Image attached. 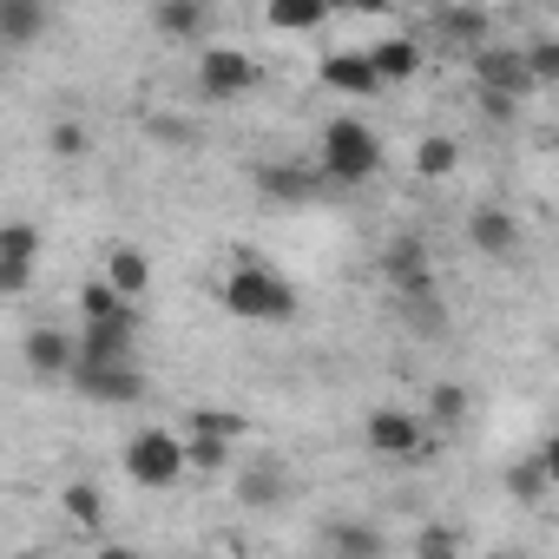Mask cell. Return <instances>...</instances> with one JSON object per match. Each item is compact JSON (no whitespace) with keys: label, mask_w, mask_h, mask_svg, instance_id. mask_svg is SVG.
Wrapping results in <instances>:
<instances>
[{"label":"cell","mask_w":559,"mask_h":559,"mask_svg":"<svg viewBox=\"0 0 559 559\" xmlns=\"http://www.w3.org/2000/svg\"><path fill=\"white\" fill-rule=\"evenodd\" d=\"M454 158H461V152H454V139H448V132H435V139H421V145H415V171H421V178H448V171H454Z\"/></svg>","instance_id":"d4e9b609"},{"label":"cell","mask_w":559,"mask_h":559,"mask_svg":"<svg viewBox=\"0 0 559 559\" xmlns=\"http://www.w3.org/2000/svg\"><path fill=\"white\" fill-rule=\"evenodd\" d=\"M257 86V60L243 47H204L198 53V93L204 99H243Z\"/></svg>","instance_id":"277c9868"},{"label":"cell","mask_w":559,"mask_h":559,"mask_svg":"<svg viewBox=\"0 0 559 559\" xmlns=\"http://www.w3.org/2000/svg\"><path fill=\"white\" fill-rule=\"evenodd\" d=\"M93 559H139V552H132V546H99Z\"/></svg>","instance_id":"e575fe53"},{"label":"cell","mask_w":559,"mask_h":559,"mask_svg":"<svg viewBox=\"0 0 559 559\" xmlns=\"http://www.w3.org/2000/svg\"><path fill=\"white\" fill-rule=\"evenodd\" d=\"M152 27L171 34V40H198V34H204V8H198V0H158V8H152Z\"/></svg>","instance_id":"d6986e66"},{"label":"cell","mask_w":559,"mask_h":559,"mask_svg":"<svg viewBox=\"0 0 559 559\" xmlns=\"http://www.w3.org/2000/svg\"><path fill=\"white\" fill-rule=\"evenodd\" d=\"M73 382L86 402H106V408H126L145 395V369L139 362H73Z\"/></svg>","instance_id":"5b68a950"},{"label":"cell","mask_w":559,"mask_h":559,"mask_svg":"<svg viewBox=\"0 0 559 559\" xmlns=\"http://www.w3.org/2000/svg\"><path fill=\"white\" fill-rule=\"evenodd\" d=\"M362 435H369L376 454H395V461H415L421 441H428V428H421L415 415H402V408H376V415L362 421Z\"/></svg>","instance_id":"ba28073f"},{"label":"cell","mask_w":559,"mask_h":559,"mask_svg":"<svg viewBox=\"0 0 559 559\" xmlns=\"http://www.w3.org/2000/svg\"><path fill=\"white\" fill-rule=\"evenodd\" d=\"M467 421V389L461 382H441L435 395H428V421L421 428H461Z\"/></svg>","instance_id":"cb8c5ba5"},{"label":"cell","mask_w":559,"mask_h":559,"mask_svg":"<svg viewBox=\"0 0 559 559\" xmlns=\"http://www.w3.org/2000/svg\"><path fill=\"white\" fill-rule=\"evenodd\" d=\"M330 552L336 559H382V533L369 520H336L330 526Z\"/></svg>","instance_id":"ac0fdd59"},{"label":"cell","mask_w":559,"mask_h":559,"mask_svg":"<svg viewBox=\"0 0 559 559\" xmlns=\"http://www.w3.org/2000/svg\"><path fill=\"white\" fill-rule=\"evenodd\" d=\"M40 257V230L34 224H0V263H27L34 270Z\"/></svg>","instance_id":"484cf974"},{"label":"cell","mask_w":559,"mask_h":559,"mask_svg":"<svg viewBox=\"0 0 559 559\" xmlns=\"http://www.w3.org/2000/svg\"><path fill=\"white\" fill-rule=\"evenodd\" d=\"M362 53H369V67H376V80H382V86L415 80V73H421V60H428L415 40H382V47H362Z\"/></svg>","instance_id":"9a60e30c"},{"label":"cell","mask_w":559,"mask_h":559,"mask_svg":"<svg viewBox=\"0 0 559 559\" xmlns=\"http://www.w3.org/2000/svg\"><path fill=\"white\" fill-rule=\"evenodd\" d=\"M474 73H480V93H500V99H513V106L533 93V80H526V67H520L513 47H480V53H474Z\"/></svg>","instance_id":"9c48e42d"},{"label":"cell","mask_w":559,"mask_h":559,"mask_svg":"<svg viewBox=\"0 0 559 559\" xmlns=\"http://www.w3.org/2000/svg\"><path fill=\"white\" fill-rule=\"evenodd\" d=\"M185 421H191V435H204V441H224V448L243 441V415H230V408H191Z\"/></svg>","instance_id":"603a6c76"},{"label":"cell","mask_w":559,"mask_h":559,"mask_svg":"<svg viewBox=\"0 0 559 559\" xmlns=\"http://www.w3.org/2000/svg\"><path fill=\"white\" fill-rule=\"evenodd\" d=\"M520 67H526L533 86H552V80H559V40H533V47L520 53Z\"/></svg>","instance_id":"4316f807"},{"label":"cell","mask_w":559,"mask_h":559,"mask_svg":"<svg viewBox=\"0 0 559 559\" xmlns=\"http://www.w3.org/2000/svg\"><path fill=\"white\" fill-rule=\"evenodd\" d=\"M224 310L243 317V323H290V317H297V290H290L270 263L237 257L230 276H224Z\"/></svg>","instance_id":"6da1fadb"},{"label":"cell","mask_w":559,"mask_h":559,"mask_svg":"<svg viewBox=\"0 0 559 559\" xmlns=\"http://www.w3.org/2000/svg\"><path fill=\"white\" fill-rule=\"evenodd\" d=\"M185 467L224 474V467H230V448H224V441H204V435H185Z\"/></svg>","instance_id":"f1b7e54d"},{"label":"cell","mask_w":559,"mask_h":559,"mask_svg":"<svg viewBox=\"0 0 559 559\" xmlns=\"http://www.w3.org/2000/svg\"><path fill=\"white\" fill-rule=\"evenodd\" d=\"M323 86H336V93H349V99H369V93H382V80H376V67H369V53H362V47L323 53Z\"/></svg>","instance_id":"7c38bea8"},{"label":"cell","mask_w":559,"mask_h":559,"mask_svg":"<svg viewBox=\"0 0 559 559\" xmlns=\"http://www.w3.org/2000/svg\"><path fill=\"white\" fill-rule=\"evenodd\" d=\"M480 112H487V119H513V99H500V93H480Z\"/></svg>","instance_id":"836d02e7"},{"label":"cell","mask_w":559,"mask_h":559,"mask_svg":"<svg viewBox=\"0 0 559 559\" xmlns=\"http://www.w3.org/2000/svg\"><path fill=\"white\" fill-rule=\"evenodd\" d=\"M435 27H441V34H448L454 47H474V53L487 47V14H480V8H448V14H441Z\"/></svg>","instance_id":"7402d4cb"},{"label":"cell","mask_w":559,"mask_h":559,"mask_svg":"<svg viewBox=\"0 0 559 559\" xmlns=\"http://www.w3.org/2000/svg\"><path fill=\"white\" fill-rule=\"evenodd\" d=\"M67 513H73L80 526H99V520H106V500H99V487L73 480V487H67Z\"/></svg>","instance_id":"4dcf8cb0"},{"label":"cell","mask_w":559,"mask_h":559,"mask_svg":"<svg viewBox=\"0 0 559 559\" xmlns=\"http://www.w3.org/2000/svg\"><path fill=\"white\" fill-rule=\"evenodd\" d=\"M284 493H290V480H284V467H276V461H257V467L237 474V500L243 507H276Z\"/></svg>","instance_id":"2e32d148"},{"label":"cell","mask_w":559,"mask_h":559,"mask_svg":"<svg viewBox=\"0 0 559 559\" xmlns=\"http://www.w3.org/2000/svg\"><path fill=\"white\" fill-rule=\"evenodd\" d=\"M415 559H461V533L441 526V520L421 526V533H415Z\"/></svg>","instance_id":"f546056e"},{"label":"cell","mask_w":559,"mask_h":559,"mask_svg":"<svg viewBox=\"0 0 559 559\" xmlns=\"http://www.w3.org/2000/svg\"><path fill=\"white\" fill-rule=\"evenodd\" d=\"M467 237H474V250L480 257H493V263H513L520 257V217L513 211H500V204H480L474 217H467Z\"/></svg>","instance_id":"52a82bcc"},{"label":"cell","mask_w":559,"mask_h":559,"mask_svg":"<svg viewBox=\"0 0 559 559\" xmlns=\"http://www.w3.org/2000/svg\"><path fill=\"white\" fill-rule=\"evenodd\" d=\"M126 474H132L139 487H178V480H185V441L165 435V428L132 435V441H126Z\"/></svg>","instance_id":"3957f363"},{"label":"cell","mask_w":559,"mask_h":559,"mask_svg":"<svg viewBox=\"0 0 559 559\" xmlns=\"http://www.w3.org/2000/svg\"><path fill=\"white\" fill-rule=\"evenodd\" d=\"M21 356H27V369L34 376H73V356H80V336H67V330H53V323H40V330H27V343H21Z\"/></svg>","instance_id":"30bf717a"},{"label":"cell","mask_w":559,"mask_h":559,"mask_svg":"<svg viewBox=\"0 0 559 559\" xmlns=\"http://www.w3.org/2000/svg\"><path fill=\"white\" fill-rule=\"evenodd\" d=\"M317 171H323V185H362V178H376L382 171V139H376V126H362V119H330L323 126V152H317Z\"/></svg>","instance_id":"7a4b0ae2"},{"label":"cell","mask_w":559,"mask_h":559,"mask_svg":"<svg viewBox=\"0 0 559 559\" xmlns=\"http://www.w3.org/2000/svg\"><path fill=\"white\" fill-rule=\"evenodd\" d=\"M99 284H106L119 304H139V297L152 290V263H145V250H132V243H126V250H112V257H106V276H99Z\"/></svg>","instance_id":"5bb4252c"},{"label":"cell","mask_w":559,"mask_h":559,"mask_svg":"<svg viewBox=\"0 0 559 559\" xmlns=\"http://www.w3.org/2000/svg\"><path fill=\"white\" fill-rule=\"evenodd\" d=\"M257 191H263V198H276V204H310V198L323 191V171H310V165H276V158H263V165H257Z\"/></svg>","instance_id":"8fae6325"},{"label":"cell","mask_w":559,"mask_h":559,"mask_svg":"<svg viewBox=\"0 0 559 559\" xmlns=\"http://www.w3.org/2000/svg\"><path fill=\"white\" fill-rule=\"evenodd\" d=\"M382 270H389V284L415 304V297H428V250L415 243V237H402V243H389L382 250Z\"/></svg>","instance_id":"4fadbf2b"},{"label":"cell","mask_w":559,"mask_h":559,"mask_svg":"<svg viewBox=\"0 0 559 559\" xmlns=\"http://www.w3.org/2000/svg\"><path fill=\"white\" fill-rule=\"evenodd\" d=\"M86 145H93V139H86L80 119H60V126H53V158H86Z\"/></svg>","instance_id":"1f68e13d"},{"label":"cell","mask_w":559,"mask_h":559,"mask_svg":"<svg viewBox=\"0 0 559 559\" xmlns=\"http://www.w3.org/2000/svg\"><path fill=\"white\" fill-rule=\"evenodd\" d=\"M126 310H132V304H119L106 284H80V317H86V323H112V317H126Z\"/></svg>","instance_id":"83f0119b"},{"label":"cell","mask_w":559,"mask_h":559,"mask_svg":"<svg viewBox=\"0 0 559 559\" xmlns=\"http://www.w3.org/2000/svg\"><path fill=\"white\" fill-rule=\"evenodd\" d=\"M552 461H559L552 448H539L533 461H520V467L507 474V487H513V500H526V507H533V500H546V487H552Z\"/></svg>","instance_id":"ffe728a7"},{"label":"cell","mask_w":559,"mask_h":559,"mask_svg":"<svg viewBox=\"0 0 559 559\" xmlns=\"http://www.w3.org/2000/svg\"><path fill=\"white\" fill-rule=\"evenodd\" d=\"M47 27V8H34V0H0V40H40Z\"/></svg>","instance_id":"44dd1931"},{"label":"cell","mask_w":559,"mask_h":559,"mask_svg":"<svg viewBox=\"0 0 559 559\" xmlns=\"http://www.w3.org/2000/svg\"><path fill=\"white\" fill-rule=\"evenodd\" d=\"M73 362H139V310H126L112 323H86Z\"/></svg>","instance_id":"8992f818"},{"label":"cell","mask_w":559,"mask_h":559,"mask_svg":"<svg viewBox=\"0 0 559 559\" xmlns=\"http://www.w3.org/2000/svg\"><path fill=\"white\" fill-rule=\"evenodd\" d=\"M270 27L276 34H317V27H330V8L323 0H270Z\"/></svg>","instance_id":"e0dca14e"},{"label":"cell","mask_w":559,"mask_h":559,"mask_svg":"<svg viewBox=\"0 0 559 559\" xmlns=\"http://www.w3.org/2000/svg\"><path fill=\"white\" fill-rule=\"evenodd\" d=\"M27 284H34V270H27V263H0V297H21Z\"/></svg>","instance_id":"d6a6232c"}]
</instances>
